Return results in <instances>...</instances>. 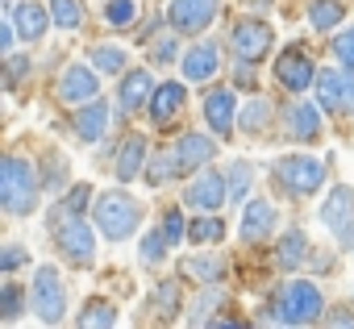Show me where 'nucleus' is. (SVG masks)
<instances>
[{
	"instance_id": "1",
	"label": "nucleus",
	"mask_w": 354,
	"mask_h": 329,
	"mask_svg": "<svg viewBox=\"0 0 354 329\" xmlns=\"http://www.w3.org/2000/svg\"><path fill=\"white\" fill-rule=\"evenodd\" d=\"M38 167L21 154H9L0 162V205L9 217H30L38 209Z\"/></svg>"
},
{
	"instance_id": "2",
	"label": "nucleus",
	"mask_w": 354,
	"mask_h": 329,
	"mask_svg": "<svg viewBox=\"0 0 354 329\" xmlns=\"http://www.w3.org/2000/svg\"><path fill=\"white\" fill-rule=\"evenodd\" d=\"M92 221L109 242H125L142 225V205L125 188H109V192L92 196Z\"/></svg>"
},
{
	"instance_id": "3",
	"label": "nucleus",
	"mask_w": 354,
	"mask_h": 329,
	"mask_svg": "<svg viewBox=\"0 0 354 329\" xmlns=\"http://www.w3.org/2000/svg\"><path fill=\"white\" fill-rule=\"evenodd\" d=\"M271 312H275L279 325H313V321L325 312V304H321L317 283H308V279H288V283L279 288Z\"/></svg>"
},
{
	"instance_id": "4",
	"label": "nucleus",
	"mask_w": 354,
	"mask_h": 329,
	"mask_svg": "<svg viewBox=\"0 0 354 329\" xmlns=\"http://www.w3.org/2000/svg\"><path fill=\"white\" fill-rule=\"evenodd\" d=\"M275 180L283 184L288 196H313L325 184V162L313 154H288L275 162Z\"/></svg>"
},
{
	"instance_id": "5",
	"label": "nucleus",
	"mask_w": 354,
	"mask_h": 329,
	"mask_svg": "<svg viewBox=\"0 0 354 329\" xmlns=\"http://www.w3.org/2000/svg\"><path fill=\"white\" fill-rule=\"evenodd\" d=\"M30 300H34V312H38L46 325H59V321L67 317V283L59 279L55 267H38V271H34Z\"/></svg>"
},
{
	"instance_id": "6",
	"label": "nucleus",
	"mask_w": 354,
	"mask_h": 329,
	"mask_svg": "<svg viewBox=\"0 0 354 329\" xmlns=\"http://www.w3.org/2000/svg\"><path fill=\"white\" fill-rule=\"evenodd\" d=\"M230 46H234V59L238 63H259L267 59V50L275 46V30L259 17H246L230 30Z\"/></svg>"
},
{
	"instance_id": "7",
	"label": "nucleus",
	"mask_w": 354,
	"mask_h": 329,
	"mask_svg": "<svg viewBox=\"0 0 354 329\" xmlns=\"http://www.w3.org/2000/svg\"><path fill=\"white\" fill-rule=\"evenodd\" d=\"M317 100L325 113H354V67L317 71Z\"/></svg>"
},
{
	"instance_id": "8",
	"label": "nucleus",
	"mask_w": 354,
	"mask_h": 329,
	"mask_svg": "<svg viewBox=\"0 0 354 329\" xmlns=\"http://www.w3.org/2000/svg\"><path fill=\"white\" fill-rule=\"evenodd\" d=\"M55 242H59V254L67 263H92L96 258V234L92 225H84L80 217H67L59 229H55Z\"/></svg>"
},
{
	"instance_id": "9",
	"label": "nucleus",
	"mask_w": 354,
	"mask_h": 329,
	"mask_svg": "<svg viewBox=\"0 0 354 329\" xmlns=\"http://www.w3.org/2000/svg\"><path fill=\"white\" fill-rule=\"evenodd\" d=\"M217 9H221V0H171L167 17H171V26L180 34H201V30L213 26Z\"/></svg>"
},
{
	"instance_id": "10",
	"label": "nucleus",
	"mask_w": 354,
	"mask_h": 329,
	"mask_svg": "<svg viewBox=\"0 0 354 329\" xmlns=\"http://www.w3.org/2000/svg\"><path fill=\"white\" fill-rule=\"evenodd\" d=\"M275 79H279L288 92H304V88H317V67H313V59H308L300 46H288V50L275 59Z\"/></svg>"
},
{
	"instance_id": "11",
	"label": "nucleus",
	"mask_w": 354,
	"mask_h": 329,
	"mask_svg": "<svg viewBox=\"0 0 354 329\" xmlns=\"http://www.w3.org/2000/svg\"><path fill=\"white\" fill-rule=\"evenodd\" d=\"M184 200H188L192 209H201V213H217V209L230 200V180L217 176V171H201V176L188 184Z\"/></svg>"
},
{
	"instance_id": "12",
	"label": "nucleus",
	"mask_w": 354,
	"mask_h": 329,
	"mask_svg": "<svg viewBox=\"0 0 354 329\" xmlns=\"http://www.w3.org/2000/svg\"><path fill=\"white\" fill-rule=\"evenodd\" d=\"M100 92V79H96V67H84V63H71L59 79V100L63 104H88L96 100Z\"/></svg>"
},
{
	"instance_id": "13",
	"label": "nucleus",
	"mask_w": 354,
	"mask_h": 329,
	"mask_svg": "<svg viewBox=\"0 0 354 329\" xmlns=\"http://www.w3.org/2000/svg\"><path fill=\"white\" fill-rule=\"evenodd\" d=\"M205 121H209V129L221 133V138L234 133V125H238V100H234L230 88H213V92L205 96Z\"/></svg>"
},
{
	"instance_id": "14",
	"label": "nucleus",
	"mask_w": 354,
	"mask_h": 329,
	"mask_svg": "<svg viewBox=\"0 0 354 329\" xmlns=\"http://www.w3.org/2000/svg\"><path fill=\"white\" fill-rule=\"evenodd\" d=\"M275 221H279V213H275V205H267V200H254L246 213H242V242L246 246H259V242H267L271 234H275Z\"/></svg>"
},
{
	"instance_id": "15",
	"label": "nucleus",
	"mask_w": 354,
	"mask_h": 329,
	"mask_svg": "<svg viewBox=\"0 0 354 329\" xmlns=\"http://www.w3.org/2000/svg\"><path fill=\"white\" fill-rule=\"evenodd\" d=\"M175 150V162H180V171L184 176H192V171H201L205 162L217 154V146H213V138H205V133H184L180 142L171 146Z\"/></svg>"
},
{
	"instance_id": "16",
	"label": "nucleus",
	"mask_w": 354,
	"mask_h": 329,
	"mask_svg": "<svg viewBox=\"0 0 354 329\" xmlns=\"http://www.w3.org/2000/svg\"><path fill=\"white\" fill-rule=\"evenodd\" d=\"M184 100H188V88H184L180 79L158 84V88H154V96H150V121H154V125L175 121V117H180V109H184Z\"/></svg>"
},
{
	"instance_id": "17",
	"label": "nucleus",
	"mask_w": 354,
	"mask_h": 329,
	"mask_svg": "<svg viewBox=\"0 0 354 329\" xmlns=\"http://www.w3.org/2000/svg\"><path fill=\"white\" fill-rule=\"evenodd\" d=\"M150 96H154V79H150V71H129L125 79H121V92H117V104H121V113H142V109H150Z\"/></svg>"
},
{
	"instance_id": "18",
	"label": "nucleus",
	"mask_w": 354,
	"mask_h": 329,
	"mask_svg": "<svg viewBox=\"0 0 354 329\" xmlns=\"http://www.w3.org/2000/svg\"><path fill=\"white\" fill-rule=\"evenodd\" d=\"M217 67H221L217 42H201V46H192L184 55V79H192V84H209L217 75Z\"/></svg>"
},
{
	"instance_id": "19",
	"label": "nucleus",
	"mask_w": 354,
	"mask_h": 329,
	"mask_svg": "<svg viewBox=\"0 0 354 329\" xmlns=\"http://www.w3.org/2000/svg\"><path fill=\"white\" fill-rule=\"evenodd\" d=\"M71 125H75V133H80L84 142H100V138L109 133V104H104V100H88V104L71 117Z\"/></svg>"
},
{
	"instance_id": "20",
	"label": "nucleus",
	"mask_w": 354,
	"mask_h": 329,
	"mask_svg": "<svg viewBox=\"0 0 354 329\" xmlns=\"http://www.w3.org/2000/svg\"><path fill=\"white\" fill-rule=\"evenodd\" d=\"M9 17L17 21V34H21L26 42H38V38L46 34V26L55 21V17H50V9H42L38 0H26V5H17Z\"/></svg>"
},
{
	"instance_id": "21",
	"label": "nucleus",
	"mask_w": 354,
	"mask_h": 329,
	"mask_svg": "<svg viewBox=\"0 0 354 329\" xmlns=\"http://www.w3.org/2000/svg\"><path fill=\"white\" fill-rule=\"evenodd\" d=\"M354 217V188H346V184H337L329 196H325V205H321V221L337 234L346 221Z\"/></svg>"
},
{
	"instance_id": "22",
	"label": "nucleus",
	"mask_w": 354,
	"mask_h": 329,
	"mask_svg": "<svg viewBox=\"0 0 354 329\" xmlns=\"http://www.w3.org/2000/svg\"><path fill=\"white\" fill-rule=\"evenodd\" d=\"M180 271H184L188 279L205 283V288H217V283L225 279V258H221V254H192V258H184Z\"/></svg>"
},
{
	"instance_id": "23",
	"label": "nucleus",
	"mask_w": 354,
	"mask_h": 329,
	"mask_svg": "<svg viewBox=\"0 0 354 329\" xmlns=\"http://www.w3.org/2000/svg\"><path fill=\"white\" fill-rule=\"evenodd\" d=\"M142 167H146V138L133 133V138L121 142V154H117V180L129 184V180L142 176Z\"/></svg>"
},
{
	"instance_id": "24",
	"label": "nucleus",
	"mask_w": 354,
	"mask_h": 329,
	"mask_svg": "<svg viewBox=\"0 0 354 329\" xmlns=\"http://www.w3.org/2000/svg\"><path fill=\"white\" fill-rule=\"evenodd\" d=\"M88 63L100 75H121L129 67V50L125 46H113V42H96V46H88Z\"/></svg>"
},
{
	"instance_id": "25",
	"label": "nucleus",
	"mask_w": 354,
	"mask_h": 329,
	"mask_svg": "<svg viewBox=\"0 0 354 329\" xmlns=\"http://www.w3.org/2000/svg\"><path fill=\"white\" fill-rule=\"evenodd\" d=\"M288 133H292V138H300V142H313V138L321 133V109H313V104L296 100V104L288 109Z\"/></svg>"
},
{
	"instance_id": "26",
	"label": "nucleus",
	"mask_w": 354,
	"mask_h": 329,
	"mask_svg": "<svg viewBox=\"0 0 354 329\" xmlns=\"http://www.w3.org/2000/svg\"><path fill=\"white\" fill-rule=\"evenodd\" d=\"M96 9L113 30H125L142 17V0H96Z\"/></svg>"
},
{
	"instance_id": "27",
	"label": "nucleus",
	"mask_w": 354,
	"mask_h": 329,
	"mask_svg": "<svg viewBox=\"0 0 354 329\" xmlns=\"http://www.w3.org/2000/svg\"><path fill=\"white\" fill-rule=\"evenodd\" d=\"M304 254H308V238H304V229H292V234H283V242H279V267L283 271H296L300 263H304Z\"/></svg>"
},
{
	"instance_id": "28",
	"label": "nucleus",
	"mask_w": 354,
	"mask_h": 329,
	"mask_svg": "<svg viewBox=\"0 0 354 329\" xmlns=\"http://www.w3.org/2000/svg\"><path fill=\"white\" fill-rule=\"evenodd\" d=\"M188 238H192L196 246H217V242L225 238V221L213 217V213H205V217H196V221L188 225Z\"/></svg>"
},
{
	"instance_id": "29",
	"label": "nucleus",
	"mask_w": 354,
	"mask_h": 329,
	"mask_svg": "<svg viewBox=\"0 0 354 329\" xmlns=\"http://www.w3.org/2000/svg\"><path fill=\"white\" fill-rule=\"evenodd\" d=\"M342 17H346V9L337 5V0H317V5L308 9V26H313V30H321V34H325V30H333Z\"/></svg>"
},
{
	"instance_id": "30",
	"label": "nucleus",
	"mask_w": 354,
	"mask_h": 329,
	"mask_svg": "<svg viewBox=\"0 0 354 329\" xmlns=\"http://www.w3.org/2000/svg\"><path fill=\"white\" fill-rule=\"evenodd\" d=\"M225 180H230V200H234V205H242V200H246V192H250V184H254V167H250L246 158H238L234 167H230V176H225Z\"/></svg>"
},
{
	"instance_id": "31",
	"label": "nucleus",
	"mask_w": 354,
	"mask_h": 329,
	"mask_svg": "<svg viewBox=\"0 0 354 329\" xmlns=\"http://www.w3.org/2000/svg\"><path fill=\"white\" fill-rule=\"evenodd\" d=\"M175 176H180V162H175V150L171 154H158L150 167H146V184H154V188H162V184H171Z\"/></svg>"
},
{
	"instance_id": "32",
	"label": "nucleus",
	"mask_w": 354,
	"mask_h": 329,
	"mask_svg": "<svg viewBox=\"0 0 354 329\" xmlns=\"http://www.w3.org/2000/svg\"><path fill=\"white\" fill-rule=\"evenodd\" d=\"M50 17H55L59 30H80L84 26V9L75 0H50Z\"/></svg>"
},
{
	"instance_id": "33",
	"label": "nucleus",
	"mask_w": 354,
	"mask_h": 329,
	"mask_svg": "<svg viewBox=\"0 0 354 329\" xmlns=\"http://www.w3.org/2000/svg\"><path fill=\"white\" fill-rule=\"evenodd\" d=\"M267 121H271V100H250V104L242 109V117H238V125H242L246 133H259Z\"/></svg>"
},
{
	"instance_id": "34",
	"label": "nucleus",
	"mask_w": 354,
	"mask_h": 329,
	"mask_svg": "<svg viewBox=\"0 0 354 329\" xmlns=\"http://www.w3.org/2000/svg\"><path fill=\"white\" fill-rule=\"evenodd\" d=\"M75 321H80L84 329H92V325H117V308H113L109 300H92Z\"/></svg>"
},
{
	"instance_id": "35",
	"label": "nucleus",
	"mask_w": 354,
	"mask_h": 329,
	"mask_svg": "<svg viewBox=\"0 0 354 329\" xmlns=\"http://www.w3.org/2000/svg\"><path fill=\"white\" fill-rule=\"evenodd\" d=\"M175 59H180V38L162 34V38L150 42V63H154V67H171Z\"/></svg>"
},
{
	"instance_id": "36",
	"label": "nucleus",
	"mask_w": 354,
	"mask_h": 329,
	"mask_svg": "<svg viewBox=\"0 0 354 329\" xmlns=\"http://www.w3.org/2000/svg\"><path fill=\"white\" fill-rule=\"evenodd\" d=\"M150 308H154V312H162V317H175V312H180V292H175V283H158V288H154Z\"/></svg>"
},
{
	"instance_id": "37",
	"label": "nucleus",
	"mask_w": 354,
	"mask_h": 329,
	"mask_svg": "<svg viewBox=\"0 0 354 329\" xmlns=\"http://www.w3.org/2000/svg\"><path fill=\"white\" fill-rule=\"evenodd\" d=\"M0 317H5V321H17L21 317V288L13 279L0 288Z\"/></svg>"
},
{
	"instance_id": "38",
	"label": "nucleus",
	"mask_w": 354,
	"mask_h": 329,
	"mask_svg": "<svg viewBox=\"0 0 354 329\" xmlns=\"http://www.w3.org/2000/svg\"><path fill=\"white\" fill-rule=\"evenodd\" d=\"M167 246H171V242L162 238V229L146 234V238H142V263H146V267H154V263H158V258L167 254Z\"/></svg>"
},
{
	"instance_id": "39",
	"label": "nucleus",
	"mask_w": 354,
	"mask_h": 329,
	"mask_svg": "<svg viewBox=\"0 0 354 329\" xmlns=\"http://www.w3.org/2000/svg\"><path fill=\"white\" fill-rule=\"evenodd\" d=\"M162 238L171 242V246H180L184 242V234H188V225H184V213H175V209H167V217H162Z\"/></svg>"
},
{
	"instance_id": "40",
	"label": "nucleus",
	"mask_w": 354,
	"mask_h": 329,
	"mask_svg": "<svg viewBox=\"0 0 354 329\" xmlns=\"http://www.w3.org/2000/svg\"><path fill=\"white\" fill-rule=\"evenodd\" d=\"M333 59H337L342 67H354V26L333 38Z\"/></svg>"
},
{
	"instance_id": "41",
	"label": "nucleus",
	"mask_w": 354,
	"mask_h": 329,
	"mask_svg": "<svg viewBox=\"0 0 354 329\" xmlns=\"http://www.w3.org/2000/svg\"><path fill=\"white\" fill-rule=\"evenodd\" d=\"M21 263H26V250H21L17 242H13V246H5V254H0V271H5V275H13Z\"/></svg>"
},
{
	"instance_id": "42",
	"label": "nucleus",
	"mask_w": 354,
	"mask_h": 329,
	"mask_svg": "<svg viewBox=\"0 0 354 329\" xmlns=\"http://www.w3.org/2000/svg\"><path fill=\"white\" fill-rule=\"evenodd\" d=\"M26 71H30V59H21V55H13V59H9V88H17Z\"/></svg>"
},
{
	"instance_id": "43",
	"label": "nucleus",
	"mask_w": 354,
	"mask_h": 329,
	"mask_svg": "<svg viewBox=\"0 0 354 329\" xmlns=\"http://www.w3.org/2000/svg\"><path fill=\"white\" fill-rule=\"evenodd\" d=\"M221 300H225V292H217V288H213L205 300H196V321H205V317H209V308H213V304H221Z\"/></svg>"
},
{
	"instance_id": "44",
	"label": "nucleus",
	"mask_w": 354,
	"mask_h": 329,
	"mask_svg": "<svg viewBox=\"0 0 354 329\" xmlns=\"http://www.w3.org/2000/svg\"><path fill=\"white\" fill-rule=\"evenodd\" d=\"M13 34H17V21L9 17L5 26H0V50H13Z\"/></svg>"
},
{
	"instance_id": "45",
	"label": "nucleus",
	"mask_w": 354,
	"mask_h": 329,
	"mask_svg": "<svg viewBox=\"0 0 354 329\" xmlns=\"http://www.w3.org/2000/svg\"><path fill=\"white\" fill-rule=\"evenodd\" d=\"M325 321H329V325H346V329H354V312H350V308H333Z\"/></svg>"
},
{
	"instance_id": "46",
	"label": "nucleus",
	"mask_w": 354,
	"mask_h": 329,
	"mask_svg": "<svg viewBox=\"0 0 354 329\" xmlns=\"http://www.w3.org/2000/svg\"><path fill=\"white\" fill-rule=\"evenodd\" d=\"M250 67H254V63H242V67H238V75H234L238 88H254V71H250Z\"/></svg>"
},
{
	"instance_id": "47",
	"label": "nucleus",
	"mask_w": 354,
	"mask_h": 329,
	"mask_svg": "<svg viewBox=\"0 0 354 329\" xmlns=\"http://www.w3.org/2000/svg\"><path fill=\"white\" fill-rule=\"evenodd\" d=\"M337 242H342V250H354V217L337 229Z\"/></svg>"
}]
</instances>
